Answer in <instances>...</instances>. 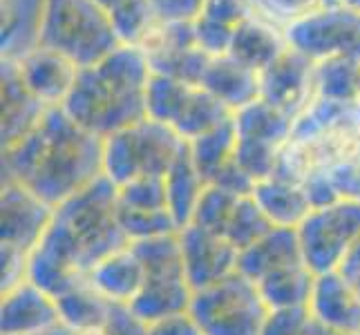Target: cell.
Masks as SVG:
<instances>
[{
    "label": "cell",
    "instance_id": "cell-26",
    "mask_svg": "<svg viewBox=\"0 0 360 335\" xmlns=\"http://www.w3.org/2000/svg\"><path fill=\"white\" fill-rule=\"evenodd\" d=\"M110 308V306H108ZM68 335H115L112 327H110L108 315L94 322H85V324H77V327H68Z\"/></svg>",
    "mask_w": 360,
    "mask_h": 335
},
{
    "label": "cell",
    "instance_id": "cell-19",
    "mask_svg": "<svg viewBox=\"0 0 360 335\" xmlns=\"http://www.w3.org/2000/svg\"><path fill=\"white\" fill-rule=\"evenodd\" d=\"M360 58L336 56L316 63V92L320 98L358 105Z\"/></svg>",
    "mask_w": 360,
    "mask_h": 335
},
{
    "label": "cell",
    "instance_id": "cell-3",
    "mask_svg": "<svg viewBox=\"0 0 360 335\" xmlns=\"http://www.w3.org/2000/svg\"><path fill=\"white\" fill-rule=\"evenodd\" d=\"M39 45L85 70L101 63L121 43L110 16L94 0H47Z\"/></svg>",
    "mask_w": 360,
    "mask_h": 335
},
{
    "label": "cell",
    "instance_id": "cell-9",
    "mask_svg": "<svg viewBox=\"0 0 360 335\" xmlns=\"http://www.w3.org/2000/svg\"><path fill=\"white\" fill-rule=\"evenodd\" d=\"M22 83L47 107H60L79 79V67L63 54L43 45L16 60Z\"/></svg>",
    "mask_w": 360,
    "mask_h": 335
},
{
    "label": "cell",
    "instance_id": "cell-6",
    "mask_svg": "<svg viewBox=\"0 0 360 335\" xmlns=\"http://www.w3.org/2000/svg\"><path fill=\"white\" fill-rule=\"evenodd\" d=\"M284 36L291 49L314 63L336 56L360 58V11L340 3H327L287 25Z\"/></svg>",
    "mask_w": 360,
    "mask_h": 335
},
{
    "label": "cell",
    "instance_id": "cell-4",
    "mask_svg": "<svg viewBox=\"0 0 360 335\" xmlns=\"http://www.w3.org/2000/svg\"><path fill=\"white\" fill-rule=\"evenodd\" d=\"M186 143L175 128L143 119L108 136L103 172L117 188L139 177H166Z\"/></svg>",
    "mask_w": 360,
    "mask_h": 335
},
{
    "label": "cell",
    "instance_id": "cell-15",
    "mask_svg": "<svg viewBox=\"0 0 360 335\" xmlns=\"http://www.w3.org/2000/svg\"><path fill=\"white\" fill-rule=\"evenodd\" d=\"M47 0H3V58L18 60L39 47Z\"/></svg>",
    "mask_w": 360,
    "mask_h": 335
},
{
    "label": "cell",
    "instance_id": "cell-28",
    "mask_svg": "<svg viewBox=\"0 0 360 335\" xmlns=\"http://www.w3.org/2000/svg\"><path fill=\"white\" fill-rule=\"evenodd\" d=\"M94 3L110 16V14H112V11H117L119 7H123L126 3H130V0H94Z\"/></svg>",
    "mask_w": 360,
    "mask_h": 335
},
{
    "label": "cell",
    "instance_id": "cell-29",
    "mask_svg": "<svg viewBox=\"0 0 360 335\" xmlns=\"http://www.w3.org/2000/svg\"><path fill=\"white\" fill-rule=\"evenodd\" d=\"M39 335H68V327H65V324H58V327L49 329V331H45V333H39Z\"/></svg>",
    "mask_w": 360,
    "mask_h": 335
},
{
    "label": "cell",
    "instance_id": "cell-30",
    "mask_svg": "<svg viewBox=\"0 0 360 335\" xmlns=\"http://www.w3.org/2000/svg\"><path fill=\"white\" fill-rule=\"evenodd\" d=\"M327 3H340V5H347V7L360 11V0H327Z\"/></svg>",
    "mask_w": 360,
    "mask_h": 335
},
{
    "label": "cell",
    "instance_id": "cell-18",
    "mask_svg": "<svg viewBox=\"0 0 360 335\" xmlns=\"http://www.w3.org/2000/svg\"><path fill=\"white\" fill-rule=\"evenodd\" d=\"M235 112H231L224 103L215 98L210 92H206L204 88H193L188 98L179 112L177 121L172 123L175 132L186 141H193L197 136H202L210 130L219 128L221 123H226L229 119H233Z\"/></svg>",
    "mask_w": 360,
    "mask_h": 335
},
{
    "label": "cell",
    "instance_id": "cell-8",
    "mask_svg": "<svg viewBox=\"0 0 360 335\" xmlns=\"http://www.w3.org/2000/svg\"><path fill=\"white\" fill-rule=\"evenodd\" d=\"M179 244L184 253L186 277H188L193 293L213 287L238 270V248L195 223H188L179 230Z\"/></svg>",
    "mask_w": 360,
    "mask_h": 335
},
{
    "label": "cell",
    "instance_id": "cell-10",
    "mask_svg": "<svg viewBox=\"0 0 360 335\" xmlns=\"http://www.w3.org/2000/svg\"><path fill=\"white\" fill-rule=\"evenodd\" d=\"M287 49L289 43L287 36H284V27H280L278 22H273L264 14L255 11L251 18H246L235 27L229 54L233 58H238L246 67L262 74Z\"/></svg>",
    "mask_w": 360,
    "mask_h": 335
},
{
    "label": "cell",
    "instance_id": "cell-22",
    "mask_svg": "<svg viewBox=\"0 0 360 335\" xmlns=\"http://www.w3.org/2000/svg\"><path fill=\"white\" fill-rule=\"evenodd\" d=\"M257 11L278 22L280 27L309 16L311 11L327 5V0H255Z\"/></svg>",
    "mask_w": 360,
    "mask_h": 335
},
{
    "label": "cell",
    "instance_id": "cell-11",
    "mask_svg": "<svg viewBox=\"0 0 360 335\" xmlns=\"http://www.w3.org/2000/svg\"><path fill=\"white\" fill-rule=\"evenodd\" d=\"M47 110L22 83L16 60L3 58V150L22 141Z\"/></svg>",
    "mask_w": 360,
    "mask_h": 335
},
{
    "label": "cell",
    "instance_id": "cell-20",
    "mask_svg": "<svg viewBox=\"0 0 360 335\" xmlns=\"http://www.w3.org/2000/svg\"><path fill=\"white\" fill-rule=\"evenodd\" d=\"M197 85L181 83L177 79L164 77V74H155L150 77L146 90V110H148V119L166 123L172 128V123L177 121L179 112L188 98L191 90Z\"/></svg>",
    "mask_w": 360,
    "mask_h": 335
},
{
    "label": "cell",
    "instance_id": "cell-17",
    "mask_svg": "<svg viewBox=\"0 0 360 335\" xmlns=\"http://www.w3.org/2000/svg\"><path fill=\"white\" fill-rule=\"evenodd\" d=\"M188 147H191V157L195 161L197 172H200L202 179L210 185L217 179L219 172L235 159V150H238V128H235V119H229L226 123H221L219 128L188 141Z\"/></svg>",
    "mask_w": 360,
    "mask_h": 335
},
{
    "label": "cell",
    "instance_id": "cell-14",
    "mask_svg": "<svg viewBox=\"0 0 360 335\" xmlns=\"http://www.w3.org/2000/svg\"><path fill=\"white\" fill-rule=\"evenodd\" d=\"M309 311L327 327L360 335V300L336 270L316 277Z\"/></svg>",
    "mask_w": 360,
    "mask_h": 335
},
{
    "label": "cell",
    "instance_id": "cell-24",
    "mask_svg": "<svg viewBox=\"0 0 360 335\" xmlns=\"http://www.w3.org/2000/svg\"><path fill=\"white\" fill-rule=\"evenodd\" d=\"M159 20L191 22L202 14L204 0H150Z\"/></svg>",
    "mask_w": 360,
    "mask_h": 335
},
{
    "label": "cell",
    "instance_id": "cell-25",
    "mask_svg": "<svg viewBox=\"0 0 360 335\" xmlns=\"http://www.w3.org/2000/svg\"><path fill=\"white\" fill-rule=\"evenodd\" d=\"M148 333L150 335H204L200 327L195 324L191 313H177L164 320H157L148 324Z\"/></svg>",
    "mask_w": 360,
    "mask_h": 335
},
{
    "label": "cell",
    "instance_id": "cell-2",
    "mask_svg": "<svg viewBox=\"0 0 360 335\" xmlns=\"http://www.w3.org/2000/svg\"><path fill=\"white\" fill-rule=\"evenodd\" d=\"M153 77L148 54L136 45H119L94 67L79 72L70 96L60 105L88 132L108 139L148 119L146 90Z\"/></svg>",
    "mask_w": 360,
    "mask_h": 335
},
{
    "label": "cell",
    "instance_id": "cell-23",
    "mask_svg": "<svg viewBox=\"0 0 360 335\" xmlns=\"http://www.w3.org/2000/svg\"><path fill=\"white\" fill-rule=\"evenodd\" d=\"M255 11H257L255 0H204L200 16L229 25V27H238L240 22L251 18Z\"/></svg>",
    "mask_w": 360,
    "mask_h": 335
},
{
    "label": "cell",
    "instance_id": "cell-13",
    "mask_svg": "<svg viewBox=\"0 0 360 335\" xmlns=\"http://www.w3.org/2000/svg\"><path fill=\"white\" fill-rule=\"evenodd\" d=\"M206 92L219 98L231 112H238L259 98V72L246 67L231 54L210 58L202 85Z\"/></svg>",
    "mask_w": 360,
    "mask_h": 335
},
{
    "label": "cell",
    "instance_id": "cell-16",
    "mask_svg": "<svg viewBox=\"0 0 360 335\" xmlns=\"http://www.w3.org/2000/svg\"><path fill=\"white\" fill-rule=\"evenodd\" d=\"M253 195L273 226L280 228H297L314 210L304 185L282 181L278 177L257 181Z\"/></svg>",
    "mask_w": 360,
    "mask_h": 335
},
{
    "label": "cell",
    "instance_id": "cell-12",
    "mask_svg": "<svg viewBox=\"0 0 360 335\" xmlns=\"http://www.w3.org/2000/svg\"><path fill=\"white\" fill-rule=\"evenodd\" d=\"M85 282L108 302L130 306L143 287V264L130 244L96 264Z\"/></svg>",
    "mask_w": 360,
    "mask_h": 335
},
{
    "label": "cell",
    "instance_id": "cell-21",
    "mask_svg": "<svg viewBox=\"0 0 360 335\" xmlns=\"http://www.w3.org/2000/svg\"><path fill=\"white\" fill-rule=\"evenodd\" d=\"M193 32H195L197 47H200L206 56L217 58V56H226L231 52L235 27H229V25H221L217 20H210L206 16H197L193 20Z\"/></svg>",
    "mask_w": 360,
    "mask_h": 335
},
{
    "label": "cell",
    "instance_id": "cell-5",
    "mask_svg": "<svg viewBox=\"0 0 360 335\" xmlns=\"http://www.w3.org/2000/svg\"><path fill=\"white\" fill-rule=\"evenodd\" d=\"M188 313L204 335H262L271 308L240 270L193 293Z\"/></svg>",
    "mask_w": 360,
    "mask_h": 335
},
{
    "label": "cell",
    "instance_id": "cell-27",
    "mask_svg": "<svg viewBox=\"0 0 360 335\" xmlns=\"http://www.w3.org/2000/svg\"><path fill=\"white\" fill-rule=\"evenodd\" d=\"M297 335H354V333H345V331H338L333 327H327L325 322H320L318 317H314L311 313H309L304 327L300 329Z\"/></svg>",
    "mask_w": 360,
    "mask_h": 335
},
{
    "label": "cell",
    "instance_id": "cell-1",
    "mask_svg": "<svg viewBox=\"0 0 360 335\" xmlns=\"http://www.w3.org/2000/svg\"><path fill=\"white\" fill-rule=\"evenodd\" d=\"M105 139L81 128L63 107H49L22 141L3 150L7 179L58 208L103 177Z\"/></svg>",
    "mask_w": 360,
    "mask_h": 335
},
{
    "label": "cell",
    "instance_id": "cell-31",
    "mask_svg": "<svg viewBox=\"0 0 360 335\" xmlns=\"http://www.w3.org/2000/svg\"><path fill=\"white\" fill-rule=\"evenodd\" d=\"M358 107H360V83H358Z\"/></svg>",
    "mask_w": 360,
    "mask_h": 335
},
{
    "label": "cell",
    "instance_id": "cell-7",
    "mask_svg": "<svg viewBox=\"0 0 360 335\" xmlns=\"http://www.w3.org/2000/svg\"><path fill=\"white\" fill-rule=\"evenodd\" d=\"M259 98L297 119L318 98L316 63L289 47L276 63L259 74Z\"/></svg>",
    "mask_w": 360,
    "mask_h": 335
}]
</instances>
